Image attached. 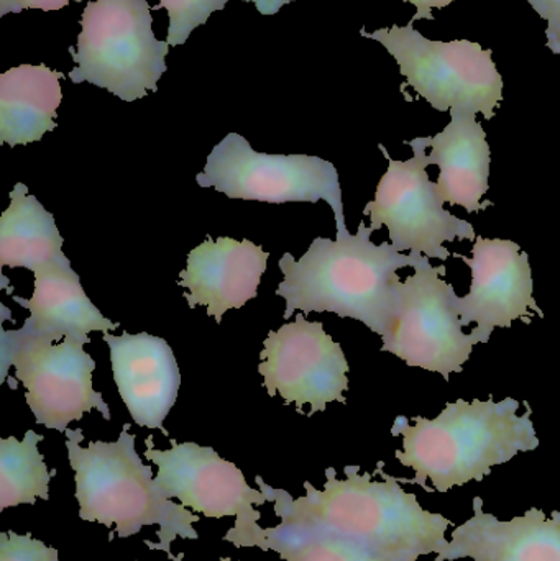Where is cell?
<instances>
[{
  "instance_id": "obj_26",
  "label": "cell",
  "mask_w": 560,
  "mask_h": 561,
  "mask_svg": "<svg viewBox=\"0 0 560 561\" xmlns=\"http://www.w3.org/2000/svg\"><path fill=\"white\" fill-rule=\"evenodd\" d=\"M71 0H12V12L20 13L25 9L43 10V12H56L65 9ZM81 2V0H75Z\"/></svg>"
},
{
  "instance_id": "obj_15",
  "label": "cell",
  "mask_w": 560,
  "mask_h": 561,
  "mask_svg": "<svg viewBox=\"0 0 560 561\" xmlns=\"http://www.w3.org/2000/svg\"><path fill=\"white\" fill-rule=\"evenodd\" d=\"M32 299L13 296L16 304L28 310L30 317L19 330H3L0 342L20 343L59 342L69 339L91 343L89 333L111 332L121 323L102 316L101 310L85 296L81 278L71 268V262L61 259L36 270Z\"/></svg>"
},
{
  "instance_id": "obj_6",
  "label": "cell",
  "mask_w": 560,
  "mask_h": 561,
  "mask_svg": "<svg viewBox=\"0 0 560 561\" xmlns=\"http://www.w3.org/2000/svg\"><path fill=\"white\" fill-rule=\"evenodd\" d=\"M365 38L375 39L397 59L401 76L420 98L439 112L457 111L495 117L503 101V79L493 62L492 49L469 39L434 42L408 25L361 30Z\"/></svg>"
},
{
  "instance_id": "obj_20",
  "label": "cell",
  "mask_w": 560,
  "mask_h": 561,
  "mask_svg": "<svg viewBox=\"0 0 560 561\" xmlns=\"http://www.w3.org/2000/svg\"><path fill=\"white\" fill-rule=\"evenodd\" d=\"M26 191L25 184H15L10 206L0 216V266L35 273L65 255V240L53 214Z\"/></svg>"
},
{
  "instance_id": "obj_5",
  "label": "cell",
  "mask_w": 560,
  "mask_h": 561,
  "mask_svg": "<svg viewBox=\"0 0 560 561\" xmlns=\"http://www.w3.org/2000/svg\"><path fill=\"white\" fill-rule=\"evenodd\" d=\"M147 0H94L81 16V33L69 48L75 84L91 82L125 102L158 91L167 71L168 42L153 33Z\"/></svg>"
},
{
  "instance_id": "obj_23",
  "label": "cell",
  "mask_w": 560,
  "mask_h": 561,
  "mask_svg": "<svg viewBox=\"0 0 560 561\" xmlns=\"http://www.w3.org/2000/svg\"><path fill=\"white\" fill-rule=\"evenodd\" d=\"M229 0H160L155 9H164L170 19L167 42L180 46L187 42L197 26L204 25L214 12L224 10Z\"/></svg>"
},
{
  "instance_id": "obj_4",
  "label": "cell",
  "mask_w": 560,
  "mask_h": 561,
  "mask_svg": "<svg viewBox=\"0 0 560 561\" xmlns=\"http://www.w3.org/2000/svg\"><path fill=\"white\" fill-rule=\"evenodd\" d=\"M125 424L117 442L84 440L82 431H68L66 448L69 465L75 470L76 500L79 517L85 523L115 526L114 536L128 539L144 526H160V543L147 542L150 549L163 550L171 560V542L176 539H199L193 524L199 523L197 514L174 504L153 480V471L144 465L135 450V435Z\"/></svg>"
},
{
  "instance_id": "obj_30",
  "label": "cell",
  "mask_w": 560,
  "mask_h": 561,
  "mask_svg": "<svg viewBox=\"0 0 560 561\" xmlns=\"http://www.w3.org/2000/svg\"><path fill=\"white\" fill-rule=\"evenodd\" d=\"M12 12V0H0V16Z\"/></svg>"
},
{
  "instance_id": "obj_21",
  "label": "cell",
  "mask_w": 560,
  "mask_h": 561,
  "mask_svg": "<svg viewBox=\"0 0 560 561\" xmlns=\"http://www.w3.org/2000/svg\"><path fill=\"white\" fill-rule=\"evenodd\" d=\"M43 435L28 431L23 440L15 437L0 440V511L19 504L49 500V481L56 471H48L38 444Z\"/></svg>"
},
{
  "instance_id": "obj_19",
  "label": "cell",
  "mask_w": 560,
  "mask_h": 561,
  "mask_svg": "<svg viewBox=\"0 0 560 561\" xmlns=\"http://www.w3.org/2000/svg\"><path fill=\"white\" fill-rule=\"evenodd\" d=\"M65 75L46 65H20L0 76V141L16 147L56 128Z\"/></svg>"
},
{
  "instance_id": "obj_29",
  "label": "cell",
  "mask_w": 560,
  "mask_h": 561,
  "mask_svg": "<svg viewBox=\"0 0 560 561\" xmlns=\"http://www.w3.org/2000/svg\"><path fill=\"white\" fill-rule=\"evenodd\" d=\"M546 38H548V48L555 55H560V35L546 36Z\"/></svg>"
},
{
  "instance_id": "obj_22",
  "label": "cell",
  "mask_w": 560,
  "mask_h": 561,
  "mask_svg": "<svg viewBox=\"0 0 560 561\" xmlns=\"http://www.w3.org/2000/svg\"><path fill=\"white\" fill-rule=\"evenodd\" d=\"M266 530V552L286 561H385L357 543L319 530L285 526Z\"/></svg>"
},
{
  "instance_id": "obj_1",
  "label": "cell",
  "mask_w": 560,
  "mask_h": 561,
  "mask_svg": "<svg viewBox=\"0 0 560 561\" xmlns=\"http://www.w3.org/2000/svg\"><path fill=\"white\" fill-rule=\"evenodd\" d=\"M345 480H339L334 468L325 470L324 491L306 481V496L293 500L286 491L273 490L256 477L266 501L275 503L282 524L319 530L364 547L385 561H418L430 553H443L449 547L446 530L450 520L427 513L416 494L407 493L398 478L384 471V481L362 473L361 467H345Z\"/></svg>"
},
{
  "instance_id": "obj_31",
  "label": "cell",
  "mask_w": 560,
  "mask_h": 561,
  "mask_svg": "<svg viewBox=\"0 0 560 561\" xmlns=\"http://www.w3.org/2000/svg\"><path fill=\"white\" fill-rule=\"evenodd\" d=\"M219 561H233V560H230V559H222V560H219Z\"/></svg>"
},
{
  "instance_id": "obj_7",
  "label": "cell",
  "mask_w": 560,
  "mask_h": 561,
  "mask_svg": "<svg viewBox=\"0 0 560 561\" xmlns=\"http://www.w3.org/2000/svg\"><path fill=\"white\" fill-rule=\"evenodd\" d=\"M196 181L230 199L268 204L325 201L334 210L338 227L345 226L338 170L319 157L259 153L242 135L229 134L210 151Z\"/></svg>"
},
{
  "instance_id": "obj_24",
  "label": "cell",
  "mask_w": 560,
  "mask_h": 561,
  "mask_svg": "<svg viewBox=\"0 0 560 561\" xmlns=\"http://www.w3.org/2000/svg\"><path fill=\"white\" fill-rule=\"evenodd\" d=\"M0 561H59L58 550L46 547L39 540L33 539L32 534H0Z\"/></svg>"
},
{
  "instance_id": "obj_16",
  "label": "cell",
  "mask_w": 560,
  "mask_h": 561,
  "mask_svg": "<svg viewBox=\"0 0 560 561\" xmlns=\"http://www.w3.org/2000/svg\"><path fill=\"white\" fill-rule=\"evenodd\" d=\"M268 259L270 253L250 240L207 239L191 250L178 284L190 290L184 294L190 309L207 307V316L220 323L227 310L255 299Z\"/></svg>"
},
{
  "instance_id": "obj_9",
  "label": "cell",
  "mask_w": 560,
  "mask_h": 561,
  "mask_svg": "<svg viewBox=\"0 0 560 561\" xmlns=\"http://www.w3.org/2000/svg\"><path fill=\"white\" fill-rule=\"evenodd\" d=\"M170 442V450H157L153 437L147 438L145 458L158 467L155 483L160 490L206 517H237L236 527L224 540L239 549L259 547L266 552V530L259 526L262 514L255 511L266 503L265 494L250 488L242 471L214 448L194 442L178 444L174 438Z\"/></svg>"
},
{
  "instance_id": "obj_11",
  "label": "cell",
  "mask_w": 560,
  "mask_h": 561,
  "mask_svg": "<svg viewBox=\"0 0 560 561\" xmlns=\"http://www.w3.org/2000/svg\"><path fill=\"white\" fill-rule=\"evenodd\" d=\"M82 346L84 343L69 336L61 343L0 342L3 381L13 366L36 424L66 432L71 422L81 421L92 409L111 421V409L92 388L95 362Z\"/></svg>"
},
{
  "instance_id": "obj_27",
  "label": "cell",
  "mask_w": 560,
  "mask_h": 561,
  "mask_svg": "<svg viewBox=\"0 0 560 561\" xmlns=\"http://www.w3.org/2000/svg\"><path fill=\"white\" fill-rule=\"evenodd\" d=\"M403 2L413 3L416 7V13L410 22H418V20H434L433 9H444L450 5L454 0H403Z\"/></svg>"
},
{
  "instance_id": "obj_13",
  "label": "cell",
  "mask_w": 560,
  "mask_h": 561,
  "mask_svg": "<svg viewBox=\"0 0 560 561\" xmlns=\"http://www.w3.org/2000/svg\"><path fill=\"white\" fill-rule=\"evenodd\" d=\"M472 255V259L454 255L472 272L469 294L456 296L454 304L462 327L476 323L470 332L473 342L489 343L496 327L510 329L518 319L529 323L535 313L545 317L533 296L535 280L529 255L518 243L477 237Z\"/></svg>"
},
{
  "instance_id": "obj_25",
  "label": "cell",
  "mask_w": 560,
  "mask_h": 561,
  "mask_svg": "<svg viewBox=\"0 0 560 561\" xmlns=\"http://www.w3.org/2000/svg\"><path fill=\"white\" fill-rule=\"evenodd\" d=\"M529 5L548 22L546 36L560 35V0H528Z\"/></svg>"
},
{
  "instance_id": "obj_12",
  "label": "cell",
  "mask_w": 560,
  "mask_h": 561,
  "mask_svg": "<svg viewBox=\"0 0 560 561\" xmlns=\"http://www.w3.org/2000/svg\"><path fill=\"white\" fill-rule=\"evenodd\" d=\"M259 373L270 396L278 392L285 404L311 405L309 417L325 411L329 402L345 404L348 363L342 346L325 333L322 322H308L302 313L295 322L272 330L260 353Z\"/></svg>"
},
{
  "instance_id": "obj_10",
  "label": "cell",
  "mask_w": 560,
  "mask_h": 561,
  "mask_svg": "<svg viewBox=\"0 0 560 561\" xmlns=\"http://www.w3.org/2000/svg\"><path fill=\"white\" fill-rule=\"evenodd\" d=\"M446 273V266H433L426 259L408 276L400 316L391 332L381 336V350L449 381L453 373H462L477 343L464 333L454 304L457 293L444 280Z\"/></svg>"
},
{
  "instance_id": "obj_2",
  "label": "cell",
  "mask_w": 560,
  "mask_h": 561,
  "mask_svg": "<svg viewBox=\"0 0 560 561\" xmlns=\"http://www.w3.org/2000/svg\"><path fill=\"white\" fill-rule=\"evenodd\" d=\"M372 233L374 229L362 220L355 236L344 226L338 227L335 242L318 237L299 262L285 253L279 260L285 279L276 289V296L286 300L285 320L295 310L334 312L388 335L403 304L398 270L416 268L427 256L401 255L388 242L375 245Z\"/></svg>"
},
{
  "instance_id": "obj_28",
  "label": "cell",
  "mask_w": 560,
  "mask_h": 561,
  "mask_svg": "<svg viewBox=\"0 0 560 561\" xmlns=\"http://www.w3.org/2000/svg\"><path fill=\"white\" fill-rule=\"evenodd\" d=\"M243 2H252L262 15H275L282 10V7L295 2V0H243Z\"/></svg>"
},
{
  "instance_id": "obj_17",
  "label": "cell",
  "mask_w": 560,
  "mask_h": 561,
  "mask_svg": "<svg viewBox=\"0 0 560 561\" xmlns=\"http://www.w3.org/2000/svg\"><path fill=\"white\" fill-rule=\"evenodd\" d=\"M560 561V511L551 519L533 507L525 516L502 523L473 500V517L453 533V542L436 561Z\"/></svg>"
},
{
  "instance_id": "obj_14",
  "label": "cell",
  "mask_w": 560,
  "mask_h": 561,
  "mask_svg": "<svg viewBox=\"0 0 560 561\" xmlns=\"http://www.w3.org/2000/svg\"><path fill=\"white\" fill-rule=\"evenodd\" d=\"M111 350L112 373L128 414L140 427H163L178 399L181 375L167 340L150 333H102Z\"/></svg>"
},
{
  "instance_id": "obj_18",
  "label": "cell",
  "mask_w": 560,
  "mask_h": 561,
  "mask_svg": "<svg viewBox=\"0 0 560 561\" xmlns=\"http://www.w3.org/2000/svg\"><path fill=\"white\" fill-rule=\"evenodd\" d=\"M431 148L430 164L439 168L436 184L444 203L469 214L493 206L482 201L489 193L492 151L477 114L453 108L449 124L433 137Z\"/></svg>"
},
{
  "instance_id": "obj_3",
  "label": "cell",
  "mask_w": 560,
  "mask_h": 561,
  "mask_svg": "<svg viewBox=\"0 0 560 561\" xmlns=\"http://www.w3.org/2000/svg\"><path fill=\"white\" fill-rule=\"evenodd\" d=\"M518 415L519 401L495 402L457 399L436 419L400 415L391 427L393 437H403V450L395 454L414 478H398L400 483L420 484L427 493H447L454 486L482 481L496 465L508 463L539 447L533 424V409Z\"/></svg>"
},
{
  "instance_id": "obj_8",
  "label": "cell",
  "mask_w": 560,
  "mask_h": 561,
  "mask_svg": "<svg viewBox=\"0 0 560 561\" xmlns=\"http://www.w3.org/2000/svg\"><path fill=\"white\" fill-rule=\"evenodd\" d=\"M431 140L421 137L407 141L414 151V157L407 161L393 160L384 145L378 147L388 160V170L364 216L370 217L374 232L387 227L391 245L398 252L410 250L446 262L450 252L444 243L477 240V236L472 224L444 209L446 203L427 173L431 164L426 150Z\"/></svg>"
}]
</instances>
